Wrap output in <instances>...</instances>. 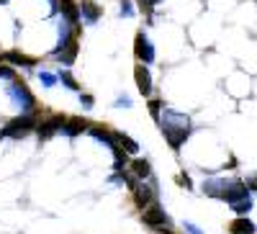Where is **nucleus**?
<instances>
[{
	"label": "nucleus",
	"mask_w": 257,
	"mask_h": 234,
	"mask_svg": "<svg viewBox=\"0 0 257 234\" xmlns=\"http://www.w3.org/2000/svg\"><path fill=\"white\" fill-rule=\"evenodd\" d=\"M34 129H39V113H21L0 129V139H24Z\"/></svg>",
	"instance_id": "obj_1"
},
{
	"label": "nucleus",
	"mask_w": 257,
	"mask_h": 234,
	"mask_svg": "<svg viewBox=\"0 0 257 234\" xmlns=\"http://www.w3.org/2000/svg\"><path fill=\"white\" fill-rule=\"evenodd\" d=\"M8 98L21 108V113H39V105H36V98H34V93L29 90V85L24 82V80H13L11 85H8Z\"/></svg>",
	"instance_id": "obj_2"
},
{
	"label": "nucleus",
	"mask_w": 257,
	"mask_h": 234,
	"mask_svg": "<svg viewBox=\"0 0 257 234\" xmlns=\"http://www.w3.org/2000/svg\"><path fill=\"white\" fill-rule=\"evenodd\" d=\"M142 221H144L149 229H157V231H167V226H170V216H167V211H165L157 201L142 211Z\"/></svg>",
	"instance_id": "obj_3"
},
{
	"label": "nucleus",
	"mask_w": 257,
	"mask_h": 234,
	"mask_svg": "<svg viewBox=\"0 0 257 234\" xmlns=\"http://www.w3.org/2000/svg\"><path fill=\"white\" fill-rule=\"evenodd\" d=\"M132 193H134V203L144 211L147 206H152L157 201V183H147V180H139L134 188H132Z\"/></svg>",
	"instance_id": "obj_4"
},
{
	"label": "nucleus",
	"mask_w": 257,
	"mask_h": 234,
	"mask_svg": "<svg viewBox=\"0 0 257 234\" xmlns=\"http://www.w3.org/2000/svg\"><path fill=\"white\" fill-rule=\"evenodd\" d=\"M134 54H137V59H139V65H144V67L155 62V47H152V41L147 39L144 31H139L137 39H134Z\"/></svg>",
	"instance_id": "obj_5"
},
{
	"label": "nucleus",
	"mask_w": 257,
	"mask_h": 234,
	"mask_svg": "<svg viewBox=\"0 0 257 234\" xmlns=\"http://www.w3.org/2000/svg\"><path fill=\"white\" fill-rule=\"evenodd\" d=\"M64 121H67V116H49V119H41L39 121V139H52L54 134H59L64 129Z\"/></svg>",
	"instance_id": "obj_6"
},
{
	"label": "nucleus",
	"mask_w": 257,
	"mask_h": 234,
	"mask_svg": "<svg viewBox=\"0 0 257 234\" xmlns=\"http://www.w3.org/2000/svg\"><path fill=\"white\" fill-rule=\"evenodd\" d=\"M162 134H165L167 144L178 152L180 147L185 144V139L190 137V126H162Z\"/></svg>",
	"instance_id": "obj_7"
},
{
	"label": "nucleus",
	"mask_w": 257,
	"mask_h": 234,
	"mask_svg": "<svg viewBox=\"0 0 257 234\" xmlns=\"http://www.w3.org/2000/svg\"><path fill=\"white\" fill-rule=\"evenodd\" d=\"M229 185H231V180H226V178H208V180H203L201 190H203L206 196H211V198H219V201H224V196H226Z\"/></svg>",
	"instance_id": "obj_8"
},
{
	"label": "nucleus",
	"mask_w": 257,
	"mask_h": 234,
	"mask_svg": "<svg viewBox=\"0 0 257 234\" xmlns=\"http://www.w3.org/2000/svg\"><path fill=\"white\" fill-rule=\"evenodd\" d=\"M134 82H137V88H139V93L144 95V98H149L152 95V72H149V67H144V65H137L134 67Z\"/></svg>",
	"instance_id": "obj_9"
},
{
	"label": "nucleus",
	"mask_w": 257,
	"mask_h": 234,
	"mask_svg": "<svg viewBox=\"0 0 257 234\" xmlns=\"http://www.w3.org/2000/svg\"><path fill=\"white\" fill-rule=\"evenodd\" d=\"M57 11H62L64 24H72V26L80 24V3H75V0H59Z\"/></svg>",
	"instance_id": "obj_10"
},
{
	"label": "nucleus",
	"mask_w": 257,
	"mask_h": 234,
	"mask_svg": "<svg viewBox=\"0 0 257 234\" xmlns=\"http://www.w3.org/2000/svg\"><path fill=\"white\" fill-rule=\"evenodd\" d=\"M244 198H249V190H247V185H244V180H231V185H229V190H226V196H224V203H237V201H244Z\"/></svg>",
	"instance_id": "obj_11"
},
{
	"label": "nucleus",
	"mask_w": 257,
	"mask_h": 234,
	"mask_svg": "<svg viewBox=\"0 0 257 234\" xmlns=\"http://www.w3.org/2000/svg\"><path fill=\"white\" fill-rule=\"evenodd\" d=\"M128 170H132L134 180H149V178H152V165H149V160H144V157L132 160V162H128Z\"/></svg>",
	"instance_id": "obj_12"
},
{
	"label": "nucleus",
	"mask_w": 257,
	"mask_h": 234,
	"mask_svg": "<svg viewBox=\"0 0 257 234\" xmlns=\"http://www.w3.org/2000/svg\"><path fill=\"white\" fill-rule=\"evenodd\" d=\"M0 62H11L13 67H34V65H36V62H34L31 57H26V54H21L18 49L3 52V54H0Z\"/></svg>",
	"instance_id": "obj_13"
},
{
	"label": "nucleus",
	"mask_w": 257,
	"mask_h": 234,
	"mask_svg": "<svg viewBox=\"0 0 257 234\" xmlns=\"http://www.w3.org/2000/svg\"><path fill=\"white\" fill-rule=\"evenodd\" d=\"M98 18H100V8L93 3V0H82L80 3V21H85V24H95Z\"/></svg>",
	"instance_id": "obj_14"
},
{
	"label": "nucleus",
	"mask_w": 257,
	"mask_h": 234,
	"mask_svg": "<svg viewBox=\"0 0 257 234\" xmlns=\"http://www.w3.org/2000/svg\"><path fill=\"white\" fill-rule=\"evenodd\" d=\"M254 229H257L254 221L247 219V216H237V219L229 224V234H257Z\"/></svg>",
	"instance_id": "obj_15"
},
{
	"label": "nucleus",
	"mask_w": 257,
	"mask_h": 234,
	"mask_svg": "<svg viewBox=\"0 0 257 234\" xmlns=\"http://www.w3.org/2000/svg\"><path fill=\"white\" fill-rule=\"evenodd\" d=\"M88 121L85 119H67L64 121V129H62V134H67V137H77V134H82V132H88Z\"/></svg>",
	"instance_id": "obj_16"
},
{
	"label": "nucleus",
	"mask_w": 257,
	"mask_h": 234,
	"mask_svg": "<svg viewBox=\"0 0 257 234\" xmlns=\"http://www.w3.org/2000/svg\"><path fill=\"white\" fill-rule=\"evenodd\" d=\"M113 137H116V142H118V147L126 152V155H137L139 152V142L137 139H132L128 134H123V132H113Z\"/></svg>",
	"instance_id": "obj_17"
},
{
	"label": "nucleus",
	"mask_w": 257,
	"mask_h": 234,
	"mask_svg": "<svg viewBox=\"0 0 257 234\" xmlns=\"http://www.w3.org/2000/svg\"><path fill=\"white\" fill-rule=\"evenodd\" d=\"M77 41H75V44H70V47H64V49H59V52H54L52 57L57 59V62H62V65H72V62H75V57H77Z\"/></svg>",
	"instance_id": "obj_18"
},
{
	"label": "nucleus",
	"mask_w": 257,
	"mask_h": 234,
	"mask_svg": "<svg viewBox=\"0 0 257 234\" xmlns=\"http://www.w3.org/2000/svg\"><path fill=\"white\" fill-rule=\"evenodd\" d=\"M57 80L64 85V88H70V90H75V93H82V85L72 77L70 70H59V72H57Z\"/></svg>",
	"instance_id": "obj_19"
},
{
	"label": "nucleus",
	"mask_w": 257,
	"mask_h": 234,
	"mask_svg": "<svg viewBox=\"0 0 257 234\" xmlns=\"http://www.w3.org/2000/svg\"><path fill=\"white\" fill-rule=\"evenodd\" d=\"M149 113H152V119L160 124V119H162V111H165V103L162 100H157V98H149Z\"/></svg>",
	"instance_id": "obj_20"
},
{
	"label": "nucleus",
	"mask_w": 257,
	"mask_h": 234,
	"mask_svg": "<svg viewBox=\"0 0 257 234\" xmlns=\"http://www.w3.org/2000/svg\"><path fill=\"white\" fill-rule=\"evenodd\" d=\"M231 211L237 216H247L249 211H252V198H244V201H237V203H231Z\"/></svg>",
	"instance_id": "obj_21"
},
{
	"label": "nucleus",
	"mask_w": 257,
	"mask_h": 234,
	"mask_svg": "<svg viewBox=\"0 0 257 234\" xmlns=\"http://www.w3.org/2000/svg\"><path fill=\"white\" fill-rule=\"evenodd\" d=\"M39 80L47 85V88H54L57 85V75L54 72H47V70H39Z\"/></svg>",
	"instance_id": "obj_22"
},
{
	"label": "nucleus",
	"mask_w": 257,
	"mask_h": 234,
	"mask_svg": "<svg viewBox=\"0 0 257 234\" xmlns=\"http://www.w3.org/2000/svg\"><path fill=\"white\" fill-rule=\"evenodd\" d=\"M137 3H139V8H142L147 16H152V11L162 3V0H137Z\"/></svg>",
	"instance_id": "obj_23"
},
{
	"label": "nucleus",
	"mask_w": 257,
	"mask_h": 234,
	"mask_svg": "<svg viewBox=\"0 0 257 234\" xmlns=\"http://www.w3.org/2000/svg\"><path fill=\"white\" fill-rule=\"evenodd\" d=\"M80 103H82V108H93L95 105V98L90 93H80Z\"/></svg>",
	"instance_id": "obj_24"
},
{
	"label": "nucleus",
	"mask_w": 257,
	"mask_h": 234,
	"mask_svg": "<svg viewBox=\"0 0 257 234\" xmlns=\"http://www.w3.org/2000/svg\"><path fill=\"white\" fill-rule=\"evenodd\" d=\"M116 108H132V98H128V95H118L116 98Z\"/></svg>",
	"instance_id": "obj_25"
},
{
	"label": "nucleus",
	"mask_w": 257,
	"mask_h": 234,
	"mask_svg": "<svg viewBox=\"0 0 257 234\" xmlns=\"http://www.w3.org/2000/svg\"><path fill=\"white\" fill-rule=\"evenodd\" d=\"M244 185H247V190H257V173H252V175H247V180H244Z\"/></svg>",
	"instance_id": "obj_26"
},
{
	"label": "nucleus",
	"mask_w": 257,
	"mask_h": 234,
	"mask_svg": "<svg viewBox=\"0 0 257 234\" xmlns=\"http://www.w3.org/2000/svg\"><path fill=\"white\" fill-rule=\"evenodd\" d=\"M183 229H185L188 234H203V231H201V226H196L193 221H185V224H183Z\"/></svg>",
	"instance_id": "obj_27"
},
{
	"label": "nucleus",
	"mask_w": 257,
	"mask_h": 234,
	"mask_svg": "<svg viewBox=\"0 0 257 234\" xmlns=\"http://www.w3.org/2000/svg\"><path fill=\"white\" fill-rule=\"evenodd\" d=\"M178 183H180L185 190H190V188H193V183H190V178H188L185 173H180V175H178Z\"/></svg>",
	"instance_id": "obj_28"
},
{
	"label": "nucleus",
	"mask_w": 257,
	"mask_h": 234,
	"mask_svg": "<svg viewBox=\"0 0 257 234\" xmlns=\"http://www.w3.org/2000/svg\"><path fill=\"white\" fill-rule=\"evenodd\" d=\"M121 16H134V8H132V3H121Z\"/></svg>",
	"instance_id": "obj_29"
},
{
	"label": "nucleus",
	"mask_w": 257,
	"mask_h": 234,
	"mask_svg": "<svg viewBox=\"0 0 257 234\" xmlns=\"http://www.w3.org/2000/svg\"><path fill=\"white\" fill-rule=\"evenodd\" d=\"M6 3H8V0H0V6H6Z\"/></svg>",
	"instance_id": "obj_30"
},
{
	"label": "nucleus",
	"mask_w": 257,
	"mask_h": 234,
	"mask_svg": "<svg viewBox=\"0 0 257 234\" xmlns=\"http://www.w3.org/2000/svg\"><path fill=\"white\" fill-rule=\"evenodd\" d=\"M162 234H175V231H162Z\"/></svg>",
	"instance_id": "obj_31"
}]
</instances>
